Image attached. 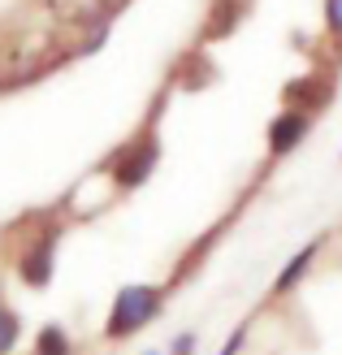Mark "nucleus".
Returning a JSON list of instances; mask_svg holds the SVG:
<instances>
[{
  "mask_svg": "<svg viewBox=\"0 0 342 355\" xmlns=\"http://www.w3.org/2000/svg\"><path fill=\"white\" fill-rule=\"evenodd\" d=\"M143 355H165V347H160V351H143Z\"/></svg>",
  "mask_w": 342,
  "mask_h": 355,
  "instance_id": "obj_12",
  "label": "nucleus"
},
{
  "mask_svg": "<svg viewBox=\"0 0 342 355\" xmlns=\"http://www.w3.org/2000/svg\"><path fill=\"white\" fill-rule=\"evenodd\" d=\"M35 355H74V343L61 325H44V334L35 338Z\"/></svg>",
  "mask_w": 342,
  "mask_h": 355,
  "instance_id": "obj_7",
  "label": "nucleus"
},
{
  "mask_svg": "<svg viewBox=\"0 0 342 355\" xmlns=\"http://www.w3.org/2000/svg\"><path fill=\"white\" fill-rule=\"evenodd\" d=\"M156 161H160V144H156L152 130H143L139 139H130V144L113 156V182L121 191H135V187H143L152 178Z\"/></svg>",
  "mask_w": 342,
  "mask_h": 355,
  "instance_id": "obj_2",
  "label": "nucleus"
},
{
  "mask_svg": "<svg viewBox=\"0 0 342 355\" xmlns=\"http://www.w3.org/2000/svg\"><path fill=\"white\" fill-rule=\"evenodd\" d=\"M247 338H251V325H247V321H243V325H234V334L221 343V351H217V355H243Z\"/></svg>",
  "mask_w": 342,
  "mask_h": 355,
  "instance_id": "obj_10",
  "label": "nucleus"
},
{
  "mask_svg": "<svg viewBox=\"0 0 342 355\" xmlns=\"http://www.w3.org/2000/svg\"><path fill=\"white\" fill-rule=\"evenodd\" d=\"M320 252H325V234L308 239V243H303L299 252H295V256H291V260H286L282 269H277V277H273V291H268V295H273V299L295 295V291L303 286V282H308V273L316 269V256H320Z\"/></svg>",
  "mask_w": 342,
  "mask_h": 355,
  "instance_id": "obj_4",
  "label": "nucleus"
},
{
  "mask_svg": "<svg viewBox=\"0 0 342 355\" xmlns=\"http://www.w3.org/2000/svg\"><path fill=\"white\" fill-rule=\"evenodd\" d=\"M330 100H334V87H330V78H320V74L295 78L291 87H286V104H299V109H308V113H320Z\"/></svg>",
  "mask_w": 342,
  "mask_h": 355,
  "instance_id": "obj_6",
  "label": "nucleus"
},
{
  "mask_svg": "<svg viewBox=\"0 0 342 355\" xmlns=\"http://www.w3.org/2000/svg\"><path fill=\"white\" fill-rule=\"evenodd\" d=\"M169 291L156 286V282H135V286H121L113 308H109V321H104V338L109 343H126L130 334H139L143 325H152L160 308H165Z\"/></svg>",
  "mask_w": 342,
  "mask_h": 355,
  "instance_id": "obj_1",
  "label": "nucleus"
},
{
  "mask_svg": "<svg viewBox=\"0 0 342 355\" xmlns=\"http://www.w3.org/2000/svg\"><path fill=\"white\" fill-rule=\"evenodd\" d=\"M200 351V329H182L165 343V355H195Z\"/></svg>",
  "mask_w": 342,
  "mask_h": 355,
  "instance_id": "obj_8",
  "label": "nucleus"
},
{
  "mask_svg": "<svg viewBox=\"0 0 342 355\" xmlns=\"http://www.w3.org/2000/svg\"><path fill=\"white\" fill-rule=\"evenodd\" d=\"M316 126V113L308 109H299V104H286V109L268 121V130H264V148H268V161H282V156H291L303 139L312 135Z\"/></svg>",
  "mask_w": 342,
  "mask_h": 355,
  "instance_id": "obj_3",
  "label": "nucleus"
},
{
  "mask_svg": "<svg viewBox=\"0 0 342 355\" xmlns=\"http://www.w3.org/2000/svg\"><path fill=\"white\" fill-rule=\"evenodd\" d=\"M52 256H57V230H48L44 239H35L26 252H22V260H17V269H22V277L31 282V286H48Z\"/></svg>",
  "mask_w": 342,
  "mask_h": 355,
  "instance_id": "obj_5",
  "label": "nucleus"
},
{
  "mask_svg": "<svg viewBox=\"0 0 342 355\" xmlns=\"http://www.w3.org/2000/svg\"><path fill=\"white\" fill-rule=\"evenodd\" d=\"M338 161H342V156H338Z\"/></svg>",
  "mask_w": 342,
  "mask_h": 355,
  "instance_id": "obj_13",
  "label": "nucleus"
},
{
  "mask_svg": "<svg viewBox=\"0 0 342 355\" xmlns=\"http://www.w3.org/2000/svg\"><path fill=\"white\" fill-rule=\"evenodd\" d=\"M17 343V316L9 308H0V355H9Z\"/></svg>",
  "mask_w": 342,
  "mask_h": 355,
  "instance_id": "obj_9",
  "label": "nucleus"
},
{
  "mask_svg": "<svg viewBox=\"0 0 342 355\" xmlns=\"http://www.w3.org/2000/svg\"><path fill=\"white\" fill-rule=\"evenodd\" d=\"M320 13H325V31L334 35V40H342V0H325Z\"/></svg>",
  "mask_w": 342,
  "mask_h": 355,
  "instance_id": "obj_11",
  "label": "nucleus"
}]
</instances>
